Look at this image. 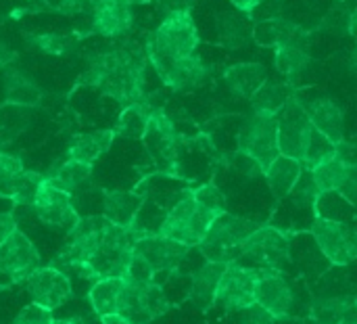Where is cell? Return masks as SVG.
<instances>
[{
	"label": "cell",
	"instance_id": "cell-1",
	"mask_svg": "<svg viewBox=\"0 0 357 324\" xmlns=\"http://www.w3.org/2000/svg\"><path fill=\"white\" fill-rule=\"evenodd\" d=\"M146 230L119 228L105 218H79L69 228V241L54 258V268H69L84 279H123L132 256L134 243Z\"/></svg>",
	"mask_w": 357,
	"mask_h": 324
},
{
	"label": "cell",
	"instance_id": "cell-2",
	"mask_svg": "<svg viewBox=\"0 0 357 324\" xmlns=\"http://www.w3.org/2000/svg\"><path fill=\"white\" fill-rule=\"evenodd\" d=\"M144 50L136 42H123L90 54L79 84L94 86L126 107L144 98Z\"/></svg>",
	"mask_w": 357,
	"mask_h": 324
},
{
	"label": "cell",
	"instance_id": "cell-3",
	"mask_svg": "<svg viewBox=\"0 0 357 324\" xmlns=\"http://www.w3.org/2000/svg\"><path fill=\"white\" fill-rule=\"evenodd\" d=\"M199 29L190 10H178L165 15V19L146 36L144 40V57L146 63L159 67L169 61L186 59L197 54L199 48Z\"/></svg>",
	"mask_w": 357,
	"mask_h": 324
},
{
	"label": "cell",
	"instance_id": "cell-4",
	"mask_svg": "<svg viewBox=\"0 0 357 324\" xmlns=\"http://www.w3.org/2000/svg\"><path fill=\"white\" fill-rule=\"evenodd\" d=\"M259 228L257 222L234 216V214H222L207 230L203 241L199 243L201 256L209 264H232L241 258L245 241Z\"/></svg>",
	"mask_w": 357,
	"mask_h": 324
},
{
	"label": "cell",
	"instance_id": "cell-5",
	"mask_svg": "<svg viewBox=\"0 0 357 324\" xmlns=\"http://www.w3.org/2000/svg\"><path fill=\"white\" fill-rule=\"evenodd\" d=\"M222 214H215L211 209H207L205 205H201L192 193H186L165 216L161 228L157 235L176 241L188 249L199 247V243L203 241V237L207 235L209 226L220 218Z\"/></svg>",
	"mask_w": 357,
	"mask_h": 324
},
{
	"label": "cell",
	"instance_id": "cell-6",
	"mask_svg": "<svg viewBox=\"0 0 357 324\" xmlns=\"http://www.w3.org/2000/svg\"><path fill=\"white\" fill-rule=\"evenodd\" d=\"M172 308L163 287L153 283H134L123 279V289L117 302V314L132 324H149L167 314Z\"/></svg>",
	"mask_w": 357,
	"mask_h": 324
},
{
	"label": "cell",
	"instance_id": "cell-7",
	"mask_svg": "<svg viewBox=\"0 0 357 324\" xmlns=\"http://www.w3.org/2000/svg\"><path fill=\"white\" fill-rule=\"evenodd\" d=\"M236 149V153L253 159L261 168V172H266V168L280 155L276 117L251 113L238 130Z\"/></svg>",
	"mask_w": 357,
	"mask_h": 324
},
{
	"label": "cell",
	"instance_id": "cell-8",
	"mask_svg": "<svg viewBox=\"0 0 357 324\" xmlns=\"http://www.w3.org/2000/svg\"><path fill=\"white\" fill-rule=\"evenodd\" d=\"M259 279L257 268H247L236 262L226 264L215 291V304L226 312H243L255 304V285Z\"/></svg>",
	"mask_w": 357,
	"mask_h": 324
},
{
	"label": "cell",
	"instance_id": "cell-9",
	"mask_svg": "<svg viewBox=\"0 0 357 324\" xmlns=\"http://www.w3.org/2000/svg\"><path fill=\"white\" fill-rule=\"evenodd\" d=\"M312 235L324 253V258L335 266H349L357 258V239L356 230L341 222L331 218H316L312 224Z\"/></svg>",
	"mask_w": 357,
	"mask_h": 324
},
{
	"label": "cell",
	"instance_id": "cell-10",
	"mask_svg": "<svg viewBox=\"0 0 357 324\" xmlns=\"http://www.w3.org/2000/svg\"><path fill=\"white\" fill-rule=\"evenodd\" d=\"M276 128H278V153L297 159L301 163L303 147L312 132V124L307 119L305 103L297 94H293L276 115Z\"/></svg>",
	"mask_w": 357,
	"mask_h": 324
},
{
	"label": "cell",
	"instance_id": "cell-11",
	"mask_svg": "<svg viewBox=\"0 0 357 324\" xmlns=\"http://www.w3.org/2000/svg\"><path fill=\"white\" fill-rule=\"evenodd\" d=\"M142 140L146 142V151L157 170L163 174H174L178 159V132L172 117L161 107H153Z\"/></svg>",
	"mask_w": 357,
	"mask_h": 324
},
{
	"label": "cell",
	"instance_id": "cell-12",
	"mask_svg": "<svg viewBox=\"0 0 357 324\" xmlns=\"http://www.w3.org/2000/svg\"><path fill=\"white\" fill-rule=\"evenodd\" d=\"M25 287L31 297V304H38L46 310H56L65 306L73 295L71 279L54 266L36 268L25 279Z\"/></svg>",
	"mask_w": 357,
	"mask_h": 324
},
{
	"label": "cell",
	"instance_id": "cell-13",
	"mask_svg": "<svg viewBox=\"0 0 357 324\" xmlns=\"http://www.w3.org/2000/svg\"><path fill=\"white\" fill-rule=\"evenodd\" d=\"M241 258L255 260L261 268L280 270L284 262L291 258V243L289 237L276 226H259L243 247Z\"/></svg>",
	"mask_w": 357,
	"mask_h": 324
},
{
	"label": "cell",
	"instance_id": "cell-14",
	"mask_svg": "<svg viewBox=\"0 0 357 324\" xmlns=\"http://www.w3.org/2000/svg\"><path fill=\"white\" fill-rule=\"evenodd\" d=\"M310 178L316 186V191L320 193V197L324 195H339L343 197L349 205H354L357 193V168L356 163H347L343 159H339L337 155L331 157L328 161L316 165L310 172Z\"/></svg>",
	"mask_w": 357,
	"mask_h": 324
},
{
	"label": "cell",
	"instance_id": "cell-15",
	"mask_svg": "<svg viewBox=\"0 0 357 324\" xmlns=\"http://www.w3.org/2000/svg\"><path fill=\"white\" fill-rule=\"evenodd\" d=\"M36 268H40V251L19 228L0 245V272L10 281H25Z\"/></svg>",
	"mask_w": 357,
	"mask_h": 324
},
{
	"label": "cell",
	"instance_id": "cell-16",
	"mask_svg": "<svg viewBox=\"0 0 357 324\" xmlns=\"http://www.w3.org/2000/svg\"><path fill=\"white\" fill-rule=\"evenodd\" d=\"M188 253H190L188 247H184L176 241H169L161 235H153V233H144L134 243V258H138L142 264H146L155 277L159 272L176 268Z\"/></svg>",
	"mask_w": 357,
	"mask_h": 324
},
{
	"label": "cell",
	"instance_id": "cell-17",
	"mask_svg": "<svg viewBox=\"0 0 357 324\" xmlns=\"http://www.w3.org/2000/svg\"><path fill=\"white\" fill-rule=\"evenodd\" d=\"M31 209L36 212L38 220L48 224V226L71 228L79 220L75 205H73V195L52 186L46 178L42 180V184L38 189V195H36Z\"/></svg>",
	"mask_w": 357,
	"mask_h": 324
},
{
	"label": "cell",
	"instance_id": "cell-18",
	"mask_svg": "<svg viewBox=\"0 0 357 324\" xmlns=\"http://www.w3.org/2000/svg\"><path fill=\"white\" fill-rule=\"evenodd\" d=\"M255 304L268 310L276 321L289 316L293 306V289L280 270L259 268V279L255 285Z\"/></svg>",
	"mask_w": 357,
	"mask_h": 324
},
{
	"label": "cell",
	"instance_id": "cell-19",
	"mask_svg": "<svg viewBox=\"0 0 357 324\" xmlns=\"http://www.w3.org/2000/svg\"><path fill=\"white\" fill-rule=\"evenodd\" d=\"M310 31L295 23L274 48V65L282 75L295 80L310 65Z\"/></svg>",
	"mask_w": 357,
	"mask_h": 324
},
{
	"label": "cell",
	"instance_id": "cell-20",
	"mask_svg": "<svg viewBox=\"0 0 357 324\" xmlns=\"http://www.w3.org/2000/svg\"><path fill=\"white\" fill-rule=\"evenodd\" d=\"M155 71L161 78V82L176 92H186V90L203 86L211 73L209 65H205V61L199 54H190L186 59L163 63V65L155 67Z\"/></svg>",
	"mask_w": 357,
	"mask_h": 324
},
{
	"label": "cell",
	"instance_id": "cell-21",
	"mask_svg": "<svg viewBox=\"0 0 357 324\" xmlns=\"http://www.w3.org/2000/svg\"><path fill=\"white\" fill-rule=\"evenodd\" d=\"M134 23L132 6L126 0H96L92 6L90 29L105 38H117L130 31Z\"/></svg>",
	"mask_w": 357,
	"mask_h": 324
},
{
	"label": "cell",
	"instance_id": "cell-22",
	"mask_svg": "<svg viewBox=\"0 0 357 324\" xmlns=\"http://www.w3.org/2000/svg\"><path fill=\"white\" fill-rule=\"evenodd\" d=\"M307 119L324 138H328L333 145H339L345 140V111L339 103H335L328 96L314 98L305 105Z\"/></svg>",
	"mask_w": 357,
	"mask_h": 324
},
{
	"label": "cell",
	"instance_id": "cell-23",
	"mask_svg": "<svg viewBox=\"0 0 357 324\" xmlns=\"http://www.w3.org/2000/svg\"><path fill=\"white\" fill-rule=\"evenodd\" d=\"M144 197L136 191H105L102 193V218L119 228L136 226V218L142 209Z\"/></svg>",
	"mask_w": 357,
	"mask_h": 324
},
{
	"label": "cell",
	"instance_id": "cell-24",
	"mask_svg": "<svg viewBox=\"0 0 357 324\" xmlns=\"http://www.w3.org/2000/svg\"><path fill=\"white\" fill-rule=\"evenodd\" d=\"M4 98L15 107H38L42 101V88L29 73L8 65L4 67Z\"/></svg>",
	"mask_w": 357,
	"mask_h": 324
},
{
	"label": "cell",
	"instance_id": "cell-25",
	"mask_svg": "<svg viewBox=\"0 0 357 324\" xmlns=\"http://www.w3.org/2000/svg\"><path fill=\"white\" fill-rule=\"evenodd\" d=\"M224 268L226 266H222V264H209V262H205L190 277L188 302L199 312H209L215 306V291H218V283L222 279Z\"/></svg>",
	"mask_w": 357,
	"mask_h": 324
},
{
	"label": "cell",
	"instance_id": "cell-26",
	"mask_svg": "<svg viewBox=\"0 0 357 324\" xmlns=\"http://www.w3.org/2000/svg\"><path fill=\"white\" fill-rule=\"evenodd\" d=\"M224 82L228 90L241 98H251L266 82L268 69L261 63H234L224 71Z\"/></svg>",
	"mask_w": 357,
	"mask_h": 324
},
{
	"label": "cell",
	"instance_id": "cell-27",
	"mask_svg": "<svg viewBox=\"0 0 357 324\" xmlns=\"http://www.w3.org/2000/svg\"><path fill=\"white\" fill-rule=\"evenodd\" d=\"M301 176H303V165L297 159H291L284 155H278L264 172V178H266L272 195L278 201L287 199L293 193V189L297 186Z\"/></svg>",
	"mask_w": 357,
	"mask_h": 324
},
{
	"label": "cell",
	"instance_id": "cell-28",
	"mask_svg": "<svg viewBox=\"0 0 357 324\" xmlns=\"http://www.w3.org/2000/svg\"><path fill=\"white\" fill-rule=\"evenodd\" d=\"M113 138H115L113 130H96V132H86V134H75L69 140L67 157L73 161L92 165L111 147Z\"/></svg>",
	"mask_w": 357,
	"mask_h": 324
},
{
	"label": "cell",
	"instance_id": "cell-29",
	"mask_svg": "<svg viewBox=\"0 0 357 324\" xmlns=\"http://www.w3.org/2000/svg\"><path fill=\"white\" fill-rule=\"evenodd\" d=\"M312 318L318 324H357L356 297H320L312 304Z\"/></svg>",
	"mask_w": 357,
	"mask_h": 324
},
{
	"label": "cell",
	"instance_id": "cell-30",
	"mask_svg": "<svg viewBox=\"0 0 357 324\" xmlns=\"http://www.w3.org/2000/svg\"><path fill=\"white\" fill-rule=\"evenodd\" d=\"M153 105L146 96L138 103L126 105L123 111L117 117V124L113 128L115 136H123V138H132V140H142L149 128V119H151V111Z\"/></svg>",
	"mask_w": 357,
	"mask_h": 324
},
{
	"label": "cell",
	"instance_id": "cell-31",
	"mask_svg": "<svg viewBox=\"0 0 357 324\" xmlns=\"http://www.w3.org/2000/svg\"><path fill=\"white\" fill-rule=\"evenodd\" d=\"M295 94L291 84L284 82H266L249 101H251V113H261V115H272L276 117L280 109L289 103V98Z\"/></svg>",
	"mask_w": 357,
	"mask_h": 324
},
{
	"label": "cell",
	"instance_id": "cell-32",
	"mask_svg": "<svg viewBox=\"0 0 357 324\" xmlns=\"http://www.w3.org/2000/svg\"><path fill=\"white\" fill-rule=\"evenodd\" d=\"M215 27H218L220 42L230 50L243 48L251 40V25L243 17V13H234V10L220 13L215 19Z\"/></svg>",
	"mask_w": 357,
	"mask_h": 324
},
{
	"label": "cell",
	"instance_id": "cell-33",
	"mask_svg": "<svg viewBox=\"0 0 357 324\" xmlns=\"http://www.w3.org/2000/svg\"><path fill=\"white\" fill-rule=\"evenodd\" d=\"M52 186L73 195L77 193L86 182H90L92 178V165L88 163H79V161H73V159H67L63 161L56 170H52L48 176H44Z\"/></svg>",
	"mask_w": 357,
	"mask_h": 324
},
{
	"label": "cell",
	"instance_id": "cell-34",
	"mask_svg": "<svg viewBox=\"0 0 357 324\" xmlns=\"http://www.w3.org/2000/svg\"><path fill=\"white\" fill-rule=\"evenodd\" d=\"M123 289V279H100L88 291L90 308L96 316L117 314V302Z\"/></svg>",
	"mask_w": 357,
	"mask_h": 324
},
{
	"label": "cell",
	"instance_id": "cell-35",
	"mask_svg": "<svg viewBox=\"0 0 357 324\" xmlns=\"http://www.w3.org/2000/svg\"><path fill=\"white\" fill-rule=\"evenodd\" d=\"M293 21H289L282 15L268 17V19H257V23L251 27V38L266 48H276L278 42L293 29Z\"/></svg>",
	"mask_w": 357,
	"mask_h": 324
},
{
	"label": "cell",
	"instance_id": "cell-36",
	"mask_svg": "<svg viewBox=\"0 0 357 324\" xmlns=\"http://www.w3.org/2000/svg\"><path fill=\"white\" fill-rule=\"evenodd\" d=\"M29 44L36 46L38 50H42L44 54H52V57H65L75 52L79 38L75 34H67V31H46V34H31Z\"/></svg>",
	"mask_w": 357,
	"mask_h": 324
},
{
	"label": "cell",
	"instance_id": "cell-37",
	"mask_svg": "<svg viewBox=\"0 0 357 324\" xmlns=\"http://www.w3.org/2000/svg\"><path fill=\"white\" fill-rule=\"evenodd\" d=\"M322 29L331 34H356V0H335L326 17L322 19Z\"/></svg>",
	"mask_w": 357,
	"mask_h": 324
},
{
	"label": "cell",
	"instance_id": "cell-38",
	"mask_svg": "<svg viewBox=\"0 0 357 324\" xmlns=\"http://www.w3.org/2000/svg\"><path fill=\"white\" fill-rule=\"evenodd\" d=\"M335 151H337V145H333L328 138H324L318 130H314L312 126V132L307 136V142L303 147V155H301V165L312 172L316 165L328 161L331 157H335Z\"/></svg>",
	"mask_w": 357,
	"mask_h": 324
},
{
	"label": "cell",
	"instance_id": "cell-39",
	"mask_svg": "<svg viewBox=\"0 0 357 324\" xmlns=\"http://www.w3.org/2000/svg\"><path fill=\"white\" fill-rule=\"evenodd\" d=\"M44 176H40L38 172H29V170H21L13 184H10V193H8V199L15 203V205H25V207H31L33 201H36V195H38V189L42 184Z\"/></svg>",
	"mask_w": 357,
	"mask_h": 324
},
{
	"label": "cell",
	"instance_id": "cell-40",
	"mask_svg": "<svg viewBox=\"0 0 357 324\" xmlns=\"http://www.w3.org/2000/svg\"><path fill=\"white\" fill-rule=\"evenodd\" d=\"M192 193V197L201 203V205H205L207 209H211V212H215V214H226L228 209H226V197H224V193L213 184V182H209V184H203V186H199V189H195V191H190Z\"/></svg>",
	"mask_w": 357,
	"mask_h": 324
},
{
	"label": "cell",
	"instance_id": "cell-41",
	"mask_svg": "<svg viewBox=\"0 0 357 324\" xmlns=\"http://www.w3.org/2000/svg\"><path fill=\"white\" fill-rule=\"evenodd\" d=\"M25 170L23 168V161L10 153H4L0 151V197H6L8 199V193H10V184L15 180V176Z\"/></svg>",
	"mask_w": 357,
	"mask_h": 324
},
{
	"label": "cell",
	"instance_id": "cell-42",
	"mask_svg": "<svg viewBox=\"0 0 357 324\" xmlns=\"http://www.w3.org/2000/svg\"><path fill=\"white\" fill-rule=\"evenodd\" d=\"M29 2H33V6L42 8V10L73 15V13H82V10L92 8L96 0H29Z\"/></svg>",
	"mask_w": 357,
	"mask_h": 324
},
{
	"label": "cell",
	"instance_id": "cell-43",
	"mask_svg": "<svg viewBox=\"0 0 357 324\" xmlns=\"http://www.w3.org/2000/svg\"><path fill=\"white\" fill-rule=\"evenodd\" d=\"M289 197H293V201L299 205V207H303V209H314L316 214H318V199H320V193L316 191V186H314V182H312V178L307 176V180L301 176L299 178V182H297V186L293 189V193L289 195Z\"/></svg>",
	"mask_w": 357,
	"mask_h": 324
},
{
	"label": "cell",
	"instance_id": "cell-44",
	"mask_svg": "<svg viewBox=\"0 0 357 324\" xmlns=\"http://www.w3.org/2000/svg\"><path fill=\"white\" fill-rule=\"evenodd\" d=\"M54 316L52 310H46L38 304H27L19 310V314L15 316L13 324H52Z\"/></svg>",
	"mask_w": 357,
	"mask_h": 324
},
{
	"label": "cell",
	"instance_id": "cell-45",
	"mask_svg": "<svg viewBox=\"0 0 357 324\" xmlns=\"http://www.w3.org/2000/svg\"><path fill=\"white\" fill-rule=\"evenodd\" d=\"M238 314H241L238 324H276V318L257 304H253L251 308H247V310H243Z\"/></svg>",
	"mask_w": 357,
	"mask_h": 324
},
{
	"label": "cell",
	"instance_id": "cell-46",
	"mask_svg": "<svg viewBox=\"0 0 357 324\" xmlns=\"http://www.w3.org/2000/svg\"><path fill=\"white\" fill-rule=\"evenodd\" d=\"M153 2H157L165 15H169V13H178V10H192L197 0H153Z\"/></svg>",
	"mask_w": 357,
	"mask_h": 324
},
{
	"label": "cell",
	"instance_id": "cell-47",
	"mask_svg": "<svg viewBox=\"0 0 357 324\" xmlns=\"http://www.w3.org/2000/svg\"><path fill=\"white\" fill-rule=\"evenodd\" d=\"M17 230V222L13 218V214L8 212H0V245Z\"/></svg>",
	"mask_w": 357,
	"mask_h": 324
},
{
	"label": "cell",
	"instance_id": "cell-48",
	"mask_svg": "<svg viewBox=\"0 0 357 324\" xmlns=\"http://www.w3.org/2000/svg\"><path fill=\"white\" fill-rule=\"evenodd\" d=\"M264 2H268V0H230V4L238 10V13H243V15H251L257 6H261Z\"/></svg>",
	"mask_w": 357,
	"mask_h": 324
},
{
	"label": "cell",
	"instance_id": "cell-49",
	"mask_svg": "<svg viewBox=\"0 0 357 324\" xmlns=\"http://www.w3.org/2000/svg\"><path fill=\"white\" fill-rule=\"evenodd\" d=\"M13 61H15V52H13L8 46L0 44V69H4V67L13 65Z\"/></svg>",
	"mask_w": 357,
	"mask_h": 324
},
{
	"label": "cell",
	"instance_id": "cell-50",
	"mask_svg": "<svg viewBox=\"0 0 357 324\" xmlns=\"http://www.w3.org/2000/svg\"><path fill=\"white\" fill-rule=\"evenodd\" d=\"M98 318H100V324H132L119 314H105V316H98Z\"/></svg>",
	"mask_w": 357,
	"mask_h": 324
},
{
	"label": "cell",
	"instance_id": "cell-51",
	"mask_svg": "<svg viewBox=\"0 0 357 324\" xmlns=\"http://www.w3.org/2000/svg\"><path fill=\"white\" fill-rule=\"evenodd\" d=\"M130 6H134V4H149V2H153V0H126Z\"/></svg>",
	"mask_w": 357,
	"mask_h": 324
},
{
	"label": "cell",
	"instance_id": "cell-52",
	"mask_svg": "<svg viewBox=\"0 0 357 324\" xmlns=\"http://www.w3.org/2000/svg\"><path fill=\"white\" fill-rule=\"evenodd\" d=\"M52 324H79L77 321H54Z\"/></svg>",
	"mask_w": 357,
	"mask_h": 324
},
{
	"label": "cell",
	"instance_id": "cell-53",
	"mask_svg": "<svg viewBox=\"0 0 357 324\" xmlns=\"http://www.w3.org/2000/svg\"><path fill=\"white\" fill-rule=\"evenodd\" d=\"M0 291H4V285H0Z\"/></svg>",
	"mask_w": 357,
	"mask_h": 324
}]
</instances>
